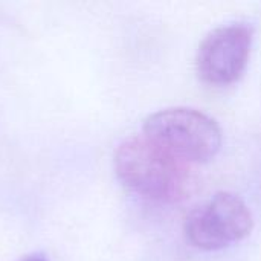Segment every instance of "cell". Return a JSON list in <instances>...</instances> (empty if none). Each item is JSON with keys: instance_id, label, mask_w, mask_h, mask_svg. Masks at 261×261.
<instances>
[{"instance_id": "obj_3", "label": "cell", "mask_w": 261, "mask_h": 261, "mask_svg": "<svg viewBox=\"0 0 261 261\" xmlns=\"http://www.w3.org/2000/svg\"><path fill=\"white\" fill-rule=\"evenodd\" d=\"M254 217L245 200L229 191H219L190 211L184 223L187 242L202 251H219L246 239Z\"/></svg>"}, {"instance_id": "obj_2", "label": "cell", "mask_w": 261, "mask_h": 261, "mask_svg": "<svg viewBox=\"0 0 261 261\" xmlns=\"http://www.w3.org/2000/svg\"><path fill=\"white\" fill-rule=\"evenodd\" d=\"M142 135L187 164L208 162L222 147V130L206 113L191 107H168L144 121Z\"/></svg>"}, {"instance_id": "obj_1", "label": "cell", "mask_w": 261, "mask_h": 261, "mask_svg": "<svg viewBox=\"0 0 261 261\" xmlns=\"http://www.w3.org/2000/svg\"><path fill=\"white\" fill-rule=\"evenodd\" d=\"M115 173L133 194L156 203H177L193 188L190 164L144 135L122 141L115 151Z\"/></svg>"}, {"instance_id": "obj_4", "label": "cell", "mask_w": 261, "mask_h": 261, "mask_svg": "<svg viewBox=\"0 0 261 261\" xmlns=\"http://www.w3.org/2000/svg\"><path fill=\"white\" fill-rule=\"evenodd\" d=\"M252 35V28L245 23H231L213 29L200 43L196 57L200 80L211 86L236 83L249 63Z\"/></svg>"}, {"instance_id": "obj_5", "label": "cell", "mask_w": 261, "mask_h": 261, "mask_svg": "<svg viewBox=\"0 0 261 261\" xmlns=\"http://www.w3.org/2000/svg\"><path fill=\"white\" fill-rule=\"evenodd\" d=\"M17 261H49V258L41 252H32V254H28V255L18 258Z\"/></svg>"}]
</instances>
